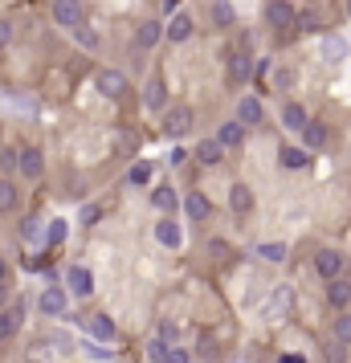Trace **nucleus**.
<instances>
[{
	"label": "nucleus",
	"mask_w": 351,
	"mask_h": 363,
	"mask_svg": "<svg viewBox=\"0 0 351 363\" xmlns=\"http://www.w3.org/2000/svg\"><path fill=\"white\" fill-rule=\"evenodd\" d=\"M53 21L62 29H78L82 25V4L78 0H53Z\"/></svg>",
	"instance_id": "1"
},
{
	"label": "nucleus",
	"mask_w": 351,
	"mask_h": 363,
	"mask_svg": "<svg viewBox=\"0 0 351 363\" xmlns=\"http://www.w3.org/2000/svg\"><path fill=\"white\" fill-rule=\"evenodd\" d=\"M66 286H69V294L90 298L94 294V274H90L86 265H74V269H66Z\"/></svg>",
	"instance_id": "2"
},
{
	"label": "nucleus",
	"mask_w": 351,
	"mask_h": 363,
	"mask_svg": "<svg viewBox=\"0 0 351 363\" xmlns=\"http://www.w3.org/2000/svg\"><path fill=\"white\" fill-rule=\"evenodd\" d=\"M94 86H99L106 99H123V94H127V78H123L118 69H102L99 78H94Z\"/></svg>",
	"instance_id": "3"
},
{
	"label": "nucleus",
	"mask_w": 351,
	"mask_h": 363,
	"mask_svg": "<svg viewBox=\"0 0 351 363\" xmlns=\"http://www.w3.org/2000/svg\"><path fill=\"white\" fill-rule=\"evenodd\" d=\"M164 131L172 135V139H180V135H188V131H192V111H188V106H176V111H167V118H164Z\"/></svg>",
	"instance_id": "4"
},
{
	"label": "nucleus",
	"mask_w": 351,
	"mask_h": 363,
	"mask_svg": "<svg viewBox=\"0 0 351 363\" xmlns=\"http://www.w3.org/2000/svg\"><path fill=\"white\" fill-rule=\"evenodd\" d=\"M315 269L323 274V278L331 281L343 274V253H335V249H318V257H315Z\"/></svg>",
	"instance_id": "5"
},
{
	"label": "nucleus",
	"mask_w": 351,
	"mask_h": 363,
	"mask_svg": "<svg viewBox=\"0 0 351 363\" xmlns=\"http://www.w3.org/2000/svg\"><path fill=\"white\" fill-rule=\"evenodd\" d=\"M266 21L274 25V29H294V9H290L286 0H269Z\"/></svg>",
	"instance_id": "6"
},
{
	"label": "nucleus",
	"mask_w": 351,
	"mask_h": 363,
	"mask_svg": "<svg viewBox=\"0 0 351 363\" xmlns=\"http://www.w3.org/2000/svg\"><path fill=\"white\" fill-rule=\"evenodd\" d=\"M37 306H41V314L57 318V314L66 311V290H57V286H45V290H41V302H37Z\"/></svg>",
	"instance_id": "7"
},
{
	"label": "nucleus",
	"mask_w": 351,
	"mask_h": 363,
	"mask_svg": "<svg viewBox=\"0 0 351 363\" xmlns=\"http://www.w3.org/2000/svg\"><path fill=\"white\" fill-rule=\"evenodd\" d=\"M17 167L29 176V180H37V176H41V167H45V160H41V151H37V147H25V151H17Z\"/></svg>",
	"instance_id": "8"
},
{
	"label": "nucleus",
	"mask_w": 351,
	"mask_h": 363,
	"mask_svg": "<svg viewBox=\"0 0 351 363\" xmlns=\"http://www.w3.org/2000/svg\"><path fill=\"white\" fill-rule=\"evenodd\" d=\"M299 135H302V147H306V151H315V147H323V143H327V127H323V123H315V118H306Z\"/></svg>",
	"instance_id": "9"
},
{
	"label": "nucleus",
	"mask_w": 351,
	"mask_h": 363,
	"mask_svg": "<svg viewBox=\"0 0 351 363\" xmlns=\"http://www.w3.org/2000/svg\"><path fill=\"white\" fill-rule=\"evenodd\" d=\"M192 155H196V160H201L204 167H213V164H221V160H225V147H221L217 139H201Z\"/></svg>",
	"instance_id": "10"
},
{
	"label": "nucleus",
	"mask_w": 351,
	"mask_h": 363,
	"mask_svg": "<svg viewBox=\"0 0 351 363\" xmlns=\"http://www.w3.org/2000/svg\"><path fill=\"white\" fill-rule=\"evenodd\" d=\"M262 115H266V111H262V102H257V99H241V102H237V123H241V127L262 123Z\"/></svg>",
	"instance_id": "11"
},
{
	"label": "nucleus",
	"mask_w": 351,
	"mask_h": 363,
	"mask_svg": "<svg viewBox=\"0 0 351 363\" xmlns=\"http://www.w3.org/2000/svg\"><path fill=\"white\" fill-rule=\"evenodd\" d=\"M143 102H147L151 111H164L167 106V86L160 82V78H151V82L143 86Z\"/></svg>",
	"instance_id": "12"
},
{
	"label": "nucleus",
	"mask_w": 351,
	"mask_h": 363,
	"mask_svg": "<svg viewBox=\"0 0 351 363\" xmlns=\"http://www.w3.org/2000/svg\"><path fill=\"white\" fill-rule=\"evenodd\" d=\"M188 37H192V17H188V13H176L172 25H167V41L180 45V41H188Z\"/></svg>",
	"instance_id": "13"
},
{
	"label": "nucleus",
	"mask_w": 351,
	"mask_h": 363,
	"mask_svg": "<svg viewBox=\"0 0 351 363\" xmlns=\"http://www.w3.org/2000/svg\"><path fill=\"white\" fill-rule=\"evenodd\" d=\"M327 302H331L335 311H343L351 302V281H339V278H331V286H327Z\"/></svg>",
	"instance_id": "14"
},
{
	"label": "nucleus",
	"mask_w": 351,
	"mask_h": 363,
	"mask_svg": "<svg viewBox=\"0 0 351 363\" xmlns=\"http://www.w3.org/2000/svg\"><path fill=\"white\" fill-rule=\"evenodd\" d=\"M155 241H160V245H167V249H180V241H184V233L176 229L172 220H160V225H155Z\"/></svg>",
	"instance_id": "15"
},
{
	"label": "nucleus",
	"mask_w": 351,
	"mask_h": 363,
	"mask_svg": "<svg viewBox=\"0 0 351 363\" xmlns=\"http://www.w3.org/2000/svg\"><path fill=\"white\" fill-rule=\"evenodd\" d=\"M241 139H245V127H241V123H225V127L217 131L221 147H241Z\"/></svg>",
	"instance_id": "16"
},
{
	"label": "nucleus",
	"mask_w": 351,
	"mask_h": 363,
	"mask_svg": "<svg viewBox=\"0 0 351 363\" xmlns=\"http://www.w3.org/2000/svg\"><path fill=\"white\" fill-rule=\"evenodd\" d=\"M229 204H233V213H250L253 208V192L245 188V184H233V188H229Z\"/></svg>",
	"instance_id": "17"
},
{
	"label": "nucleus",
	"mask_w": 351,
	"mask_h": 363,
	"mask_svg": "<svg viewBox=\"0 0 351 363\" xmlns=\"http://www.w3.org/2000/svg\"><path fill=\"white\" fill-rule=\"evenodd\" d=\"M21 327V306H13V311H0V343L4 339H13Z\"/></svg>",
	"instance_id": "18"
},
{
	"label": "nucleus",
	"mask_w": 351,
	"mask_h": 363,
	"mask_svg": "<svg viewBox=\"0 0 351 363\" xmlns=\"http://www.w3.org/2000/svg\"><path fill=\"white\" fill-rule=\"evenodd\" d=\"M184 208H188V216H192V220H204V216L213 213V204H208V196H201V192H192V196L184 200Z\"/></svg>",
	"instance_id": "19"
},
{
	"label": "nucleus",
	"mask_w": 351,
	"mask_h": 363,
	"mask_svg": "<svg viewBox=\"0 0 351 363\" xmlns=\"http://www.w3.org/2000/svg\"><path fill=\"white\" fill-rule=\"evenodd\" d=\"M90 335L106 343V339H115V323H111L106 314H90Z\"/></svg>",
	"instance_id": "20"
},
{
	"label": "nucleus",
	"mask_w": 351,
	"mask_h": 363,
	"mask_svg": "<svg viewBox=\"0 0 351 363\" xmlns=\"http://www.w3.org/2000/svg\"><path fill=\"white\" fill-rule=\"evenodd\" d=\"M343 53H347V41L343 37H327L323 41V62H343Z\"/></svg>",
	"instance_id": "21"
},
{
	"label": "nucleus",
	"mask_w": 351,
	"mask_h": 363,
	"mask_svg": "<svg viewBox=\"0 0 351 363\" xmlns=\"http://www.w3.org/2000/svg\"><path fill=\"white\" fill-rule=\"evenodd\" d=\"M306 147H282V167H290V172H299V167H306Z\"/></svg>",
	"instance_id": "22"
},
{
	"label": "nucleus",
	"mask_w": 351,
	"mask_h": 363,
	"mask_svg": "<svg viewBox=\"0 0 351 363\" xmlns=\"http://www.w3.org/2000/svg\"><path fill=\"white\" fill-rule=\"evenodd\" d=\"M257 257H262V262H286V245L282 241H266V245H257Z\"/></svg>",
	"instance_id": "23"
},
{
	"label": "nucleus",
	"mask_w": 351,
	"mask_h": 363,
	"mask_svg": "<svg viewBox=\"0 0 351 363\" xmlns=\"http://www.w3.org/2000/svg\"><path fill=\"white\" fill-rule=\"evenodd\" d=\"M229 78H233V82H245V78H250V57H245V53H233V57H229Z\"/></svg>",
	"instance_id": "24"
},
{
	"label": "nucleus",
	"mask_w": 351,
	"mask_h": 363,
	"mask_svg": "<svg viewBox=\"0 0 351 363\" xmlns=\"http://www.w3.org/2000/svg\"><path fill=\"white\" fill-rule=\"evenodd\" d=\"M282 123L290 127V131H302V123H306V111H302L299 102H290V106L282 111Z\"/></svg>",
	"instance_id": "25"
},
{
	"label": "nucleus",
	"mask_w": 351,
	"mask_h": 363,
	"mask_svg": "<svg viewBox=\"0 0 351 363\" xmlns=\"http://www.w3.org/2000/svg\"><path fill=\"white\" fill-rule=\"evenodd\" d=\"M213 25H217V29H229V25H233V4L217 0V4H213Z\"/></svg>",
	"instance_id": "26"
},
{
	"label": "nucleus",
	"mask_w": 351,
	"mask_h": 363,
	"mask_svg": "<svg viewBox=\"0 0 351 363\" xmlns=\"http://www.w3.org/2000/svg\"><path fill=\"white\" fill-rule=\"evenodd\" d=\"M151 172H155V167H151L147 160H143V164H135L131 172H127V184H135V188H143V184L151 180Z\"/></svg>",
	"instance_id": "27"
},
{
	"label": "nucleus",
	"mask_w": 351,
	"mask_h": 363,
	"mask_svg": "<svg viewBox=\"0 0 351 363\" xmlns=\"http://www.w3.org/2000/svg\"><path fill=\"white\" fill-rule=\"evenodd\" d=\"M155 41H160V25H143V29H139V33H135V45H143V50H147V45H155Z\"/></svg>",
	"instance_id": "28"
},
{
	"label": "nucleus",
	"mask_w": 351,
	"mask_h": 363,
	"mask_svg": "<svg viewBox=\"0 0 351 363\" xmlns=\"http://www.w3.org/2000/svg\"><path fill=\"white\" fill-rule=\"evenodd\" d=\"M13 204H17V188L9 180H0V213H13Z\"/></svg>",
	"instance_id": "29"
},
{
	"label": "nucleus",
	"mask_w": 351,
	"mask_h": 363,
	"mask_svg": "<svg viewBox=\"0 0 351 363\" xmlns=\"http://www.w3.org/2000/svg\"><path fill=\"white\" fill-rule=\"evenodd\" d=\"M151 204H155V208H176V192H172V188H155V192H151Z\"/></svg>",
	"instance_id": "30"
},
{
	"label": "nucleus",
	"mask_w": 351,
	"mask_h": 363,
	"mask_svg": "<svg viewBox=\"0 0 351 363\" xmlns=\"http://www.w3.org/2000/svg\"><path fill=\"white\" fill-rule=\"evenodd\" d=\"M167 347H172V343H164V339H151V343H147V359L151 363H164L167 359Z\"/></svg>",
	"instance_id": "31"
},
{
	"label": "nucleus",
	"mask_w": 351,
	"mask_h": 363,
	"mask_svg": "<svg viewBox=\"0 0 351 363\" xmlns=\"http://www.w3.org/2000/svg\"><path fill=\"white\" fill-rule=\"evenodd\" d=\"M335 339L339 343H351V314H339L335 318Z\"/></svg>",
	"instance_id": "32"
},
{
	"label": "nucleus",
	"mask_w": 351,
	"mask_h": 363,
	"mask_svg": "<svg viewBox=\"0 0 351 363\" xmlns=\"http://www.w3.org/2000/svg\"><path fill=\"white\" fill-rule=\"evenodd\" d=\"M343 347H347V343H339V339H331V343L323 347V351H327V363H343V359H347V351H343Z\"/></svg>",
	"instance_id": "33"
},
{
	"label": "nucleus",
	"mask_w": 351,
	"mask_h": 363,
	"mask_svg": "<svg viewBox=\"0 0 351 363\" xmlns=\"http://www.w3.org/2000/svg\"><path fill=\"white\" fill-rule=\"evenodd\" d=\"M66 241V220H50V245H62Z\"/></svg>",
	"instance_id": "34"
},
{
	"label": "nucleus",
	"mask_w": 351,
	"mask_h": 363,
	"mask_svg": "<svg viewBox=\"0 0 351 363\" xmlns=\"http://www.w3.org/2000/svg\"><path fill=\"white\" fill-rule=\"evenodd\" d=\"M99 220H102V208L99 204H86L82 208V225H99Z\"/></svg>",
	"instance_id": "35"
},
{
	"label": "nucleus",
	"mask_w": 351,
	"mask_h": 363,
	"mask_svg": "<svg viewBox=\"0 0 351 363\" xmlns=\"http://www.w3.org/2000/svg\"><path fill=\"white\" fill-rule=\"evenodd\" d=\"M274 86H294V74H290V69H274Z\"/></svg>",
	"instance_id": "36"
},
{
	"label": "nucleus",
	"mask_w": 351,
	"mask_h": 363,
	"mask_svg": "<svg viewBox=\"0 0 351 363\" xmlns=\"http://www.w3.org/2000/svg\"><path fill=\"white\" fill-rule=\"evenodd\" d=\"M176 335H180L176 323H164V327H160V339H164V343H176Z\"/></svg>",
	"instance_id": "37"
},
{
	"label": "nucleus",
	"mask_w": 351,
	"mask_h": 363,
	"mask_svg": "<svg viewBox=\"0 0 351 363\" xmlns=\"http://www.w3.org/2000/svg\"><path fill=\"white\" fill-rule=\"evenodd\" d=\"M164 363H188V351H180V347H167V359Z\"/></svg>",
	"instance_id": "38"
},
{
	"label": "nucleus",
	"mask_w": 351,
	"mask_h": 363,
	"mask_svg": "<svg viewBox=\"0 0 351 363\" xmlns=\"http://www.w3.org/2000/svg\"><path fill=\"white\" fill-rule=\"evenodd\" d=\"M208 253H213V257H229V245H225V241H208Z\"/></svg>",
	"instance_id": "39"
},
{
	"label": "nucleus",
	"mask_w": 351,
	"mask_h": 363,
	"mask_svg": "<svg viewBox=\"0 0 351 363\" xmlns=\"http://www.w3.org/2000/svg\"><path fill=\"white\" fill-rule=\"evenodd\" d=\"M9 41H13V25H9V21H0V50H4Z\"/></svg>",
	"instance_id": "40"
},
{
	"label": "nucleus",
	"mask_w": 351,
	"mask_h": 363,
	"mask_svg": "<svg viewBox=\"0 0 351 363\" xmlns=\"http://www.w3.org/2000/svg\"><path fill=\"white\" fill-rule=\"evenodd\" d=\"M0 167L13 172V167H17V151H4V155H0Z\"/></svg>",
	"instance_id": "41"
},
{
	"label": "nucleus",
	"mask_w": 351,
	"mask_h": 363,
	"mask_svg": "<svg viewBox=\"0 0 351 363\" xmlns=\"http://www.w3.org/2000/svg\"><path fill=\"white\" fill-rule=\"evenodd\" d=\"M278 363H302V359H299V355H282Z\"/></svg>",
	"instance_id": "42"
},
{
	"label": "nucleus",
	"mask_w": 351,
	"mask_h": 363,
	"mask_svg": "<svg viewBox=\"0 0 351 363\" xmlns=\"http://www.w3.org/2000/svg\"><path fill=\"white\" fill-rule=\"evenodd\" d=\"M4 274H9V265H4V262H0V281H4Z\"/></svg>",
	"instance_id": "43"
},
{
	"label": "nucleus",
	"mask_w": 351,
	"mask_h": 363,
	"mask_svg": "<svg viewBox=\"0 0 351 363\" xmlns=\"http://www.w3.org/2000/svg\"><path fill=\"white\" fill-rule=\"evenodd\" d=\"M347 9H351V4H347Z\"/></svg>",
	"instance_id": "44"
}]
</instances>
